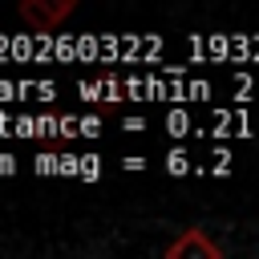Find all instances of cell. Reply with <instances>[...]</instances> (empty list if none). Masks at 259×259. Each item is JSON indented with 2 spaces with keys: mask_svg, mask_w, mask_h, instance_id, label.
<instances>
[{
  "mask_svg": "<svg viewBox=\"0 0 259 259\" xmlns=\"http://www.w3.org/2000/svg\"><path fill=\"white\" fill-rule=\"evenodd\" d=\"M73 0H24L20 4V20H28L36 32H53L65 16H73Z\"/></svg>",
  "mask_w": 259,
  "mask_h": 259,
  "instance_id": "6da1fadb",
  "label": "cell"
},
{
  "mask_svg": "<svg viewBox=\"0 0 259 259\" xmlns=\"http://www.w3.org/2000/svg\"><path fill=\"white\" fill-rule=\"evenodd\" d=\"M170 170H174V174H182V170H186V158H182V154H174V158H170Z\"/></svg>",
  "mask_w": 259,
  "mask_h": 259,
  "instance_id": "3957f363",
  "label": "cell"
},
{
  "mask_svg": "<svg viewBox=\"0 0 259 259\" xmlns=\"http://www.w3.org/2000/svg\"><path fill=\"white\" fill-rule=\"evenodd\" d=\"M166 259H223V251H219V243H214L206 231L190 227V231H182V235L166 247Z\"/></svg>",
  "mask_w": 259,
  "mask_h": 259,
  "instance_id": "7a4b0ae2",
  "label": "cell"
}]
</instances>
